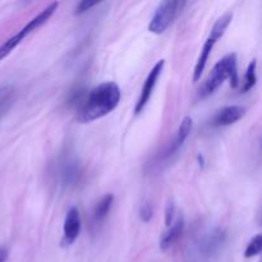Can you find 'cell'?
<instances>
[{
	"mask_svg": "<svg viewBox=\"0 0 262 262\" xmlns=\"http://www.w3.org/2000/svg\"><path fill=\"white\" fill-rule=\"evenodd\" d=\"M120 89L115 82H104L90 91L81 109L82 122H92L112 113L119 105Z\"/></svg>",
	"mask_w": 262,
	"mask_h": 262,
	"instance_id": "1",
	"label": "cell"
},
{
	"mask_svg": "<svg viewBox=\"0 0 262 262\" xmlns=\"http://www.w3.org/2000/svg\"><path fill=\"white\" fill-rule=\"evenodd\" d=\"M225 79H229L232 87L238 86L239 76H238V63L235 54H228L215 64L211 73L200 89V97H207L214 94L224 83Z\"/></svg>",
	"mask_w": 262,
	"mask_h": 262,
	"instance_id": "2",
	"label": "cell"
},
{
	"mask_svg": "<svg viewBox=\"0 0 262 262\" xmlns=\"http://www.w3.org/2000/svg\"><path fill=\"white\" fill-rule=\"evenodd\" d=\"M183 5L184 3L170 2V0L161 3L158 9H156L150 25H148V31L155 33V35H160V33L165 32L166 28L171 25L174 18L178 14L179 9H182Z\"/></svg>",
	"mask_w": 262,
	"mask_h": 262,
	"instance_id": "3",
	"label": "cell"
},
{
	"mask_svg": "<svg viewBox=\"0 0 262 262\" xmlns=\"http://www.w3.org/2000/svg\"><path fill=\"white\" fill-rule=\"evenodd\" d=\"M163 68H164V60H159L158 63L154 66V68L151 69L150 73H148L147 78H146L145 83H143L140 97H138V101L136 102V106H135L136 114H140V113L146 107L147 102L150 101L151 95H152L154 89H155L156 83H158V79L159 77H160L161 72H163Z\"/></svg>",
	"mask_w": 262,
	"mask_h": 262,
	"instance_id": "4",
	"label": "cell"
},
{
	"mask_svg": "<svg viewBox=\"0 0 262 262\" xmlns=\"http://www.w3.org/2000/svg\"><path fill=\"white\" fill-rule=\"evenodd\" d=\"M79 233H81V216H79V211L76 207H71L68 212H67L66 219H64L61 245H73L77 238H78Z\"/></svg>",
	"mask_w": 262,
	"mask_h": 262,
	"instance_id": "5",
	"label": "cell"
},
{
	"mask_svg": "<svg viewBox=\"0 0 262 262\" xmlns=\"http://www.w3.org/2000/svg\"><path fill=\"white\" fill-rule=\"evenodd\" d=\"M246 114V109L238 105H232V106H225L220 109L215 114L212 119V125L214 127H227V125L234 124L239 119H242Z\"/></svg>",
	"mask_w": 262,
	"mask_h": 262,
	"instance_id": "6",
	"label": "cell"
},
{
	"mask_svg": "<svg viewBox=\"0 0 262 262\" xmlns=\"http://www.w3.org/2000/svg\"><path fill=\"white\" fill-rule=\"evenodd\" d=\"M184 229V220L183 217L179 216L178 219L174 223H171L170 227H168L166 232L164 233L163 237L160 239V248L163 251H166L168 248H170L177 241L181 238V235L183 234Z\"/></svg>",
	"mask_w": 262,
	"mask_h": 262,
	"instance_id": "7",
	"label": "cell"
},
{
	"mask_svg": "<svg viewBox=\"0 0 262 262\" xmlns=\"http://www.w3.org/2000/svg\"><path fill=\"white\" fill-rule=\"evenodd\" d=\"M58 9V3H53V4L49 5L48 8H45V9L42 10L41 13H38L36 17H33L32 19L30 20V22L27 23V25L25 26V27L22 28L23 31H25L26 35H30L32 31L37 30V28H40L41 26L45 25L46 22H48L49 19L51 18V15L55 13V10Z\"/></svg>",
	"mask_w": 262,
	"mask_h": 262,
	"instance_id": "8",
	"label": "cell"
},
{
	"mask_svg": "<svg viewBox=\"0 0 262 262\" xmlns=\"http://www.w3.org/2000/svg\"><path fill=\"white\" fill-rule=\"evenodd\" d=\"M192 124H193V122H192L191 117H186L183 120H182L181 125H179L178 128V132H177L176 138H174L173 143H171L170 148H169L168 151V155H173L174 152H177V151L183 146L184 141L188 138L189 133H191Z\"/></svg>",
	"mask_w": 262,
	"mask_h": 262,
	"instance_id": "9",
	"label": "cell"
},
{
	"mask_svg": "<svg viewBox=\"0 0 262 262\" xmlns=\"http://www.w3.org/2000/svg\"><path fill=\"white\" fill-rule=\"evenodd\" d=\"M215 43H216V41L212 40L211 37L207 38L206 42L204 43V48H202L201 54H200V56H199V60H197L196 67H194V72H193V81L194 82H197L200 78H201L202 73H204L205 68H206L209 56H210V54H211L212 49H214Z\"/></svg>",
	"mask_w": 262,
	"mask_h": 262,
	"instance_id": "10",
	"label": "cell"
},
{
	"mask_svg": "<svg viewBox=\"0 0 262 262\" xmlns=\"http://www.w3.org/2000/svg\"><path fill=\"white\" fill-rule=\"evenodd\" d=\"M113 201H114V196L112 193L105 194L94 207V212H92V216L96 223H101L105 217L109 214L110 209H112Z\"/></svg>",
	"mask_w": 262,
	"mask_h": 262,
	"instance_id": "11",
	"label": "cell"
},
{
	"mask_svg": "<svg viewBox=\"0 0 262 262\" xmlns=\"http://www.w3.org/2000/svg\"><path fill=\"white\" fill-rule=\"evenodd\" d=\"M232 18H233L232 13H225L224 15H222V17L215 22L214 27L211 28V32H210L209 37H211L212 40L215 41L219 40V38L225 33L228 26H229L230 22H232Z\"/></svg>",
	"mask_w": 262,
	"mask_h": 262,
	"instance_id": "12",
	"label": "cell"
},
{
	"mask_svg": "<svg viewBox=\"0 0 262 262\" xmlns=\"http://www.w3.org/2000/svg\"><path fill=\"white\" fill-rule=\"evenodd\" d=\"M26 36L27 35L25 33V31L20 30L17 35H14L13 37H10L9 40L5 41V42L0 46V61H2L4 58H7V56L9 55V54L12 53V51L14 50L20 42H22V40L26 37Z\"/></svg>",
	"mask_w": 262,
	"mask_h": 262,
	"instance_id": "13",
	"label": "cell"
},
{
	"mask_svg": "<svg viewBox=\"0 0 262 262\" xmlns=\"http://www.w3.org/2000/svg\"><path fill=\"white\" fill-rule=\"evenodd\" d=\"M256 67H257V63L253 59L252 61L248 66L247 71H246V76H245V81H243V92H247L252 89L253 86L256 84V81H257V76H256Z\"/></svg>",
	"mask_w": 262,
	"mask_h": 262,
	"instance_id": "14",
	"label": "cell"
},
{
	"mask_svg": "<svg viewBox=\"0 0 262 262\" xmlns=\"http://www.w3.org/2000/svg\"><path fill=\"white\" fill-rule=\"evenodd\" d=\"M262 248V235L257 234L255 238L251 239V242L247 245V248L245 251V257L246 258H251L257 256L258 253L261 252Z\"/></svg>",
	"mask_w": 262,
	"mask_h": 262,
	"instance_id": "15",
	"label": "cell"
},
{
	"mask_svg": "<svg viewBox=\"0 0 262 262\" xmlns=\"http://www.w3.org/2000/svg\"><path fill=\"white\" fill-rule=\"evenodd\" d=\"M77 174H78V169H77L76 163H71V161H68L67 165L64 166L63 169V174H61L64 184L72 183V182L76 181Z\"/></svg>",
	"mask_w": 262,
	"mask_h": 262,
	"instance_id": "16",
	"label": "cell"
},
{
	"mask_svg": "<svg viewBox=\"0 0 262 262\" xmlns=\"http://www.w3.org/2000/svg\"><path fill=\"white\" fill-rule=\"evenodd\" d=\"M152 214H154V209L152 206H151V204L145 202L140 209V217L143 220V222L147 223L150 222L151 217H152Z\"/></svg>",
	"mask_w": 262,
	"mask_h": 262,
	"instance_id": "17",
	"label": "cell"
},
{
	"mask_svg": "<svg viewBox=\"0 0 262 262\" xmlns=\"http://www.w3.org/2000/svg\"><path fill=\"white\" fill-rule=\"evenodd\" d=\"M97 4H99L97 2H89V0H83V2L77 4L76 10H74V14H82V13L87 12V10L91 9L92 7H95V5Z\"/></svg>",
	"mask_w": 262,
	"mask_h": 262,
	"instance_id": "18",
	"label": "cell"
},
{
	"mask_svg": "<svg viewBox=\"0 0 262 262\" xmlns=\"http://www.w3.org/2000/svg\"><path fill=\"white\" fill-rule=\"evenodd\" d=\"M174 212H176V209H174L173 204H169L166 206V212H165V223L166 227H170L171 223H173V217H174Z\"/></svg>",
	"mask_w": 262,
	"mask_h": 262,
	"instance_id": "19",
	"label": "cell"
},
{
	"mask_svg": "<svg viewBox=\"0 0 262 262\" xmlns=\"http://www.w3.org/2000/svg\"><path fill=\"white\" fill-rule=\"evenodd\" d=\"M8 257V252L5 248L0 247V262H5V260H7Z\"/></svg>",
	"mask_w": 262,
	"mask_h": 262,
	"instance_id": "20",
	"label": "cell"
}]
</instances>
